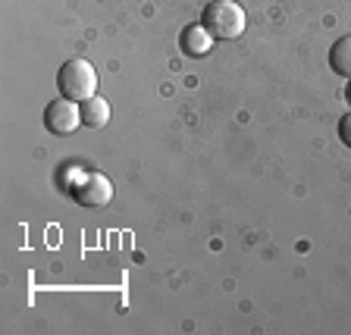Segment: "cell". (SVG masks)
Listing matches in <instances>:
<instances>
[{"instance_id":"cell-1","label":"cell","mask_w":351,"mask_h":335,"mask_svg":"<svg viewBox=\"0 0 351 335\" xmlns=\"http://www.w3.org/2000/svg\"><path fill=\"white\" fill-rule=\"evenodd\" d=\"M57 88H60V97H66V101H75V103L88 101V97L97 95V69L85 57L66 60L57 73Z\"/></svg>"},{"instance_id":"cell-2","label":"cell","mask_w":351,"mask_h":335,"mask_svg":"<svg viewBox=\"0 0 351 335\" xmlns=\"http://www.w3.org/2000/svg\"><path fill=\"white\" fill-rule=\"evenodd\" d=\"M245 10L235 0H210L201 16V25L213 35V41H232L245 32Z\"/></svg>"},{"instance_id":"cell-3","label":"cell","mask_w":351,"mask_h":335,"mask_svg":"<svg viewBox=\"0 0 351 335\" xmlns=\"http://www.w3.org/2000/svg\"><path fill=\"white\" fill-rule=\"evenodd\" d=\"M69 195H73L82 207H107L110 201H113V182H110L104 173H82Z\"/></svg>"},{"instance_id":"cell-4","label":"cell","mask_w":351,"mask_h":335,"mask_svg":"<svg viewBox=\"0 0 351 335\" xmlns=\"http://www.w3.org/2000/svg\"><path fill=\"white\" fill-rule=\"evenodd\" d=\"M82 125V107L75 101H51L44 107V129L53 132V135H73Z\"/></svg>"},{"instance_id":"cell-5","label":"cell","mask_w":351,"mask_h":335,"mask_svg":"<svg viewBox=\"0 0 351 335\" xmlns=\"http://www.w3.org/2000/svg\"><path fill=\"white\" fill-rule=\"evenodd\" d=\"M179 44H182V51L189 57H207L213 47V35L197 22V25H185L182 35H179Z\"/></svg>"},{"instance_id":"cell-6","label":"cell","mask_w":351,"mask_h":335,"mask_svg":"<svg viewBox=\"0 0 351 335\" xmlns=\"http://www.w3.org/2000/svg\"><path fill=\"white\" fill-rule=\"evenodd\" d=\"M79 107H82V125H85V129H101V125L110 123V101L107 97L95 95V97H88V101H82Z\"/></svg>"},{"instance_id":"cell-7","label":"cell","mask_w":351,"mask_h":335,"mask_svg":"<svg viewBox=\"0 0 351 335\" xmlns=\"http://www.w3.org/2000/svg\"><path fill=\"white\" fill-rule=\"evenodd\" d=\"M329 69L342 79H351V35L339 38L332 47H329Z\"/></svg>"},{"instance_id":"cell-8","label":"cell","mask_w":351,"mask_h":335,"mask_svg":"<svg viewBox=\"0 0 351 335\" xmlns=\"http://www.w3.org/2000/svg\"><path fill=\"white\" fill-rule=\"evenodd\" d=\"M339 138H342L345 147H351V113H345V116L339 119Z\"/></svg>"},{"instance_id":"cell-9","label":"cell","mask_w":351,"mask_h":335,"mask_svg":"<svg viewBox=\"0 0 351 335\" xmlns=\"http://www.w3.org/2000/svg\"><path fill=\"white\" fill-rule=\"evenodd\" d=\"M345 97H348V103H351V79H348V88H345Z\"/></svg>"}]
</instances>
